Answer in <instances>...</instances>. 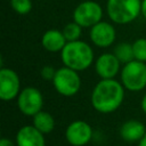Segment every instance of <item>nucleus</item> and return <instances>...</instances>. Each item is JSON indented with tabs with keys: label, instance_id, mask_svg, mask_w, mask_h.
<instances>
[{
	"label": "nucleus",
	"instance_id": "17",
	"mask_svg": "<svg viewBox=\"0 0 146 146\" xmlns=\"http://www.w3.org/2000/svg\"><path fill=\"white\" fill-rule=\"evenodd\" d=\"M81 32H82V26L79 25L76 22L67 23L63 29V34L67 40V42L79 40L81 36Z\"/></svg>",
	"mask_w": 146,
	"mask_h": 146
},
{
	"label": "nucleus",
	"instance_id": "19",
	"mask_svg": "<svg viewBox=\"0 0 146 146\" xmlns=\"http://www.w3.org/2000/svg\"><path fill=\"white\" fill-rule=\"evenodd\" d=\"M10 6L19 15H26L32 9L31 0H10Z\"/></svg>",
	"mask_w": 146,
	"mask_h": 146
},
{
	"label": "nucleus",
	"instance_id": "13",
	"mask_svg": "<svg viewBox=\"0 0 146 146\" xmlns=\"http://www.w3.org/2000/svg\"><path fill=\"white\" fill-rule=\"evenodd\" d=\"M146 133L145 125L137 120H128L120 128V136L123 140L133 143L139 141Z\"/></svg>",
	"mask_w": 146,
	"mask_h": 146
},
{
	"label": "nucleus",
	"instance_id": "5",
	"mask_svg": "<svg viewBox=\"0 0 146 146\" xmlns=\"http://www.w3.org/2000/svg\"><path fill=\"white\" fill-rule=\"evenodd\" d=\"M52 84L56 91L65 97H71L78 94L81 88V78L78 71L64 66L56 71L52 79Z\"/></svg>",
	"mask_w": 146,
	"mask_h": 146
},
{
	"label": "nucleus",
	"instance_id": "4",
	"mask_svg": "<svg viewBox=\"0 0 146 146\" xmlns=\"http://www.w3.org/2000/svg\"><path fill=\"white\" fill-rule=\"evenodd\" d=\"M121 82L129 91H139L146 87V64L133 59L124 64L121 71Z\"/></svg>",
	"mask_w": 146,
	"mask_h": 146
},
{
	"label": "nucleus",
	"instance_id": "18",
	"mask_svg": "<svg viewBox=\"0 0 146 146\" xmlns=\"http://www.w3.org/2000/svg\"><path fill=\"white\" fill-rule=\"evenodd\" d=\"M135 59L140 62H146V39L139 38L132 43Z\"/></svg>",
	"mask_w": 146,
	"mask_h": 146
},
{
	"label": "nucleus",
	"instance_id": "7",
	"mask_svg": "<svg viewBox=\"0 0 146 146\" xmlns=\"http://www.w3.org/2000/svg\"><path fill=\"white\" fill-rule=\"evenodd\" d=\"M17 105L19 111L27 115L33 116L42 110L43 97L39 89L34 87L24 88L17 96Z\"/></svg>",
	"mask_w": 146,
	"mask_h": 146
},
{
	"label": "nucleus",
	"instance_id": "20",
	"mask_svg": "<svg viewBox=\"0 0 146 146\" xmlns=\"http://www.w3.org/2000/svg\"><path fill=\"white\" fill-rule=\"evenodd\" d=\"M55 74H56V71H55V68L52 66H44L41 70V76L44 80H51L52 81Z\"/></svg>",
	"mask_w": 146,
	"mask_h": 146
},
{
	"label": "nucleus",
	"instance_id": "10",
	"mask_svg": "<svg viewBox=\"0 0 146 146\" xmlns=\"http://www.w3.org/2000/svg\"><path fill=\"white\" fill-rule=\"evenodd\" d=\"M90 40L91 42L100 48L110 47L115 41V29L112 24L108 22H98L94 26H91L90 30Z\"/></svg>",
	"mask_w": 146,
	"mask_h": 146
},
{
	"label": "nucleus",
	"instance_id": "16",
	"mask_svg": "<svg viewBox=\"0 0 146 146\" xmlns=\"http://www.w3.org/2000/svg\"><path fill=\"white\" fill-rule=\"evenodd\" d=\"M114 55L123 64H127V63H129V62H131V60L135 59L132 44H130L128 42H121V43H119L114 48Z\"/></svg>",
	"mask_w": 146,
	"mask_h": 146
},
{
	"label": "nucleus",
	"instance_id": "23",
	"mask_svg": "<svg viewBox=\"0 0 146 146\" xmlns=\"http://www.w3.org/2000/svg\"><path fill=\"white\" fill-rule=\"evenodd\" d=\"M140 106H141L143 112L146 114V94L144 95V97H143V99H141V104H140Z\"/></svg>",
	"mask_w": 146,
	"mask_h": 146
},
{
	"label": "nucleus",
	"instance_id": "15",
	"mask_svg": "<svg viewBox=\"0 0 146 146\" xmlns=\"http://www.w3.org/2000/svg\"><path fill=\"white\" fill-rule=\"evenodd\" d=\"M33 125L42 133H49L55 128V119L50 113L40 111L33 115Z\"/></svg>",
	"mask_w": 146,
	"mask_h": 146
},
{
	"label": "nucleus",
	"instance_id": "8",
	"mask_svg": "<svg viewBox=\"0 0 146 146\" xmlns=\"http://www.w3.org/2000/svg\"><path fill=\"white\" fill-rule=\"evenodd\" d=\"M21 82L18 74L11 68L0 70V98L5 102L13 100L19 95Z\"/></svg>",
	"mask_w": 146,
	"mask_h": 146
},
{
	"label": "nucleus",
	"instance_id": "3",
	"mask_svg": "<svg viewBox=\"0 0 146 146\" xmlns=\"http://www.w3.org/2000/svg\"><path fill=\"white\" fill-rule=\"evenodd\" d=\"M110 19L116 24H128L141 14V0H107Z\"/></svg>",
	"mask_w": 146,
	"mask_h": 146
},
{
	"label": "nucleus",
	"instance_id": "6",
	"mask_svg": "<svg viewBox=\"0 0 146 146\" xmlns=\"http://www.w3.org/2000/svg\"><path fill=\"white\" fill-rule=\"evenodd\" d=\"M103 9L100 5L92 0L79 3L73 11V21L82 27H91L102 21Z\"/></svg>",
	"mask_w": 146,
	"mask_h": 146
},
{
	"label": "nucleus",
	"instance_id": "22",
	"mask_svg": "<svg viewBox=\"0 0 146 146\" xmlns=\"http://www.w3.org/2000/svg\"><path fill=\"white\" fill-rule=\"evenodd\" d=\"M141 15L146 19V0H141Z\"/></svg>",
	"mask_w": 146,
	"mask_h": 146
},
{
	"label": "nucleus",
	"instance_id": "11",
	"mask_svg": "<svg viewBox=\"0 0 146 146\" xmlns=\"http://www.w3.org/2000/svg\"><path fill=\"white\" fill-rule=\"evenodd\" d=\"M121 62L114 54H103L100 55L95 64V70L98 76L102 79H114V76L120 71Z\"/></svg>",
	"mask_w": 146,
	"mask_h": 146
},
{
	"label": "nucleus",
	"instance_id": "12",
	"mask_svg": "<svg viewBox=\"0 0 146 146\" xmlns=\"http://www.w3.org/2000/svg\"><path fill=\"white\" fill-rule=\"evenodd\" d=\"M17 146H44L46 140L43 133L34 125L22 127L16 135Z\"/></svg>",
	"mask_w": 146,
	"mask_h": 146
},
{
	"label": "nucleus",
	"instance_id": "9",
	"mask_svg": "<svg viewBox=\"0 0 146 146\" xmlns=\"http://www.w3.org/2000/svg\"><path fill=\"white\" fill-rule=\"evenodd\" d=\"M65 137L72 146H84L92 138V129L90 124L84 121H73L67 125Z\"/></svg>",
	"mask_w": 146,
	"mask_h": 146
},
{
	"label": "nucleus",
	"instance_id": "2",
	"mask_svg": "<svg viewBox=\"0 0 146 146\" xmlns=\"http://www.w3.org/2000/svg\"><path fill=\"white\" fill-rule=\"evenodd\" d=\"M60 58L64 66L79 72L88 68L92 64L94 51L84 41H68L60 51Z\"/></svg>",
	"mask_w": 146,
	"mask_h": 146
},
{
	"label": "nucleus",
	"instance_id": "1",
	"mask_svg": "<svg viewBox=\"0 0 146 146\" xmlns=\"http://www.w3.org/2000/svg\"><path fill=\"white\" fill-rule=\"evenodd\" d=\"M124 98V87L114 79H102L91 94V105L99 113L116 111Z\"/></svg>",
	"mask_w": 146,
	"mask_h": 146
},
{
	"label": "nucleus",
	"instance_id": "24",
	"mask_svg": "<svg viewBox=\"0 0 146 146\" xmlns=\"http://www.w3.org/2000/svg\"><path fill=\"white\" fill-rule=\"evenodd\" d=\"M138 146H146V133H145V136L139 140V144H138Z\"/></svg>",
	"mask_w": 146,
	"mask_h": 146
},
{
	"label": "nucleus",
	"instance_id": "21",
	"mask_svg": "<svg viewBox=\"0 0 146 146\" xmlns=\"http://www.w3.org/2000/svg\"><path fill=\"white\" fill-rule=\"evenodd\" d=\"M0 146H16L10 139H8V138H2L1 140H0Z\"/></svg>",
	"mask_w": 146,
	"mask_h": 146
},
{
	"label": "nucleus",
	"instance_id": "14",
	"mask_svg": "<svg viewBox=\"0 0 146 146\" xmlns=\"http://www.w3.org/2000/svg\"><path fill=\"white\" fill-rule=\"evenodd\" d=\"M66 43L67 40L65 39L63 31H58V30H48L43 33L41 38L42 47L50 52L62 51V49L65 47Z\"/></svg>",
	"mask_w": 146,
	"mask_h": 146
}]
</instances>
